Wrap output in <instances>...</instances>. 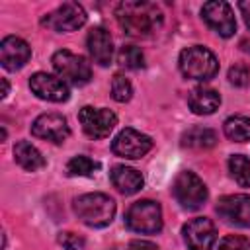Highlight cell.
<instances>
[{
  "mask_svg": "<svg viewBox=\"0 0 250 250\" xmlns=\"http://www.w3.org/2000/svg\"><path fill=\"white\" fill-rule=\"evenodd\" d=\"M115 18L121 29L131 37H148L162 25V12L152 2H121L115 8Z\"/></svg>",
  "mask_w": 250,
  "mask_h": 250,
  "instance_id": "obj_1",
  "label": "cell"
},
{
  "mask_svg": "<svg viewBox=\"0 0 250 250\" xmlns=\"http://www.w3.org/2000/svg\"><path fill=\"white\" fill-rule=\"evenodd\" d=\"M74 213L84 225L102 229L113 221L115 201L105 193H84L74 199Z\"/></svg>",
  "mask_w": 250,
  "mask_h": 250,
  "instance_id": "obj_2",
  "label": "cell"
},
{
  "mask_svg": "<svg viewBox=\"0 0 250 250\" xmlns=\"http://www.w3.org/2000/svg\"><path fill=\"white\" fill-rule=\"evenodd\" d=\"M180 70L186 78L205 82L219 72V61L207 47L193 45L180 53Z\"/></svg>",
  "mask_w": 250,
  "mask_h": 250,
  "instance_id": "obj_3",
  "label": "cell"
},
{
  "mask_svg": "<svg viewBox=\"0 0 250 250\" xmlns=\"http://www.w3.org/2000/svg\"><path fill=\"white\" fill-rule=\"evenodd\" d=\"M125 225L141 234H154L162 229V209L152 199L135 201L125 213Z\"/></svg>",
  "mask_w": 250,
  "mask_h": 250,
  "instance_id": "obj_4",
  "label": "cell"
},
{
  "mask_svg": "<svg viewBox=\"0 0 250 250\" xmlns=\"http://www.w3.org/2000/svg\"><path fill=\"white\" fill-rule=\"evenodd\" d=\"M51 62H53V68L59 74V78H62L64 82H68L72 86H84L92 78L90 62L72 51H66V49L57 51L53 55Z\"/></svg>",
  "mask_w": 250,
  "mask_h": 250,
  "instance_id": "obj_5",
  "label": "cell"
},
{
  "mask_svg": "<svg viewBox=\"0 0 250 250\" xmlns=\"http://www.w3.org/2000/svg\"><path fill=\"white\" fill-rule=\"evenodd\" d=\"M172 191H174L176 201L184 209H189V211L199 209L207 201V188L203 180L195 172H189V170H182L176 176Z\"/></svg>",
  "mask_w": 250,
  "mask_h": 250,
  "instance_id": "obj_6",
  "label": "cell"
},
{
  "mask_svg": "<svg viewBox=\"0 0 250 250\" xmlns=\"http://www.w3.org/2000/svg\"><path fill=\"white\" fill-rule=\"evenodd\" d=\"M78 119H80V125H82L84 133L92 139L107 137L113 131V127L117 125V115L111 109H105V107L84 105L78 111Z\"/></svg>",
  "mask_w": 250,
  "mask_h": 250,
  "instance_id": "obj_7",
  "label": "cell"
},
{
  "mask_svg": "<svg viewBox=\"0 0 250 250\" xmlns=\"http://www.w3.org/2000/svg\"><path fill=\"white\" fill-rule=\"evenodd\" d=\"M84 21H86V12L76 2H64L57 10H53L51 14H47L43 18V25H47L59 33L74 31V29L82 27Z\"/></svg>",
  "mask_w": 250,
  "mask_h": 250,
  "instance_id": "obj_8",
  "label": "cell"
},
{
  "mask_svg": "<svg viewBox=\"0 0 250 250\" xmlns=\"http://www.w3.org/2000/svg\"><path fill=\"white\" fill-rule=\"evenodd\" d=\"M150 148H152L150 137H146V135H143L131 127L119 131L111 143L113 154H117L121 158H129V160H137V158L145 156Z\"/></svg>",
  "mask_w": 250,
  "mask_h": 250,
  "instance_id": "obj_9",
  "label": "cell"
},
{
  "mask_svg": "<svg viewBox=\"0 0 250 250\" xmlns=\"http://www.w3.org/2000/svg\"><path fill=\"white\" fill-rule=\"evenodd\" d=\"M182 234L188 250H211L217 240V229L207 217H195L186 223Z\"/></svg>",
  "mask_w": 250,
  "mask_h": 250,
  "instance_id": "obj_10",
  "label": "cell"
},
{
  "mask_svg": "<svg viewBox=\"0 0 250 250\" xmlns=\"http://www.w3.org/2000/svg\"><path fill=\"white\" fill-rule=\"evenodd\" d=\"M201 16L205 23L213 31H217L221 37H230L236 31V20H234L232 8L223 0L205 2L201 8Z\"/></svg>",
  "mask_w": 250,
  "mask_h": 250,
  "instance_id": "obj_11",
  "label": "cell"
},
{
  "mask_svg": "<svg viewBox=\"0 0 250 250\" xmlns=\"http://www.w3.org/2000/svg\"><path fill=\"white\" fill-rule=\"evenodd\" d=\"M29 88L37 98L47 100V102H55V104L66 102L70 96L66 82L62 78L47 74V72H35L29 78Z\"/></svg>",
  "mask_w": 250,
  "mask_h": 250,
  "instance_id": "obj_12",
  "label": "cell"
},
{
  "mask_svg": "<svg viewBox=\"0 0 250 250\" xmlns=\"http://www.w3.org/2000/svg\"><path fill=\"white\" fill-rule=\"evenodd\" d=\"M217 213L221 219H225L230 225L236 227H250V195L234 193L225 195L217 203Z\"/></svg>",
  "mask_w": 250,
  "mask_h": 250,
  "instance_id": "obj_13",
  "label": "cell"
},
{
  "mask_svg": "<svg viewBox=\"0 0 250 250\" xmlns=\"http://www.w3.org/2000/svg\"><path fill=\"white\" fill-rule=\"evenodd\" d=\"M31 133L37 139H45V141H51V143H62L70 135V129H68V123L62 115L43 113L33 121Z\"/></svg>",
  "mask_w": 250,
  "mask_h": 250,
  "instance_id": "obj_14",
  "label": "cell"
},
{
  "mask_svg": "<svg viewBox=\"0 0 250 250\" xmlns=\"http://www.w3.org/2000/svg\"><path fill=\"white\" fill-rule=\"evenodd\" d=\"M31 57V47L16 35H8L0 43V62L6 70L21 68Z\"/></svg>",
  "mask_w": 250,
  "mask_h": 250,
  "instance_id": "obj_15",
  "label": "cell"
},
{
  "mask_svg": "<svg viewBox=\"0 0 250 250\" xmlns=\"http://www.w3.org/2000/svg\"><path fill=\"white\" fill-rule=\"evenodd\" d=\"M86 45H88V51H90V57H92L94 62H98L100 66H107L111 62V57H113V41H111V35H109L107 29H104V27H92L90 33H88Z\"/></svg>",
  "mask_w": 250,
  "mask_h": 250,
  "instance_id": "obj_16",
  "label": "cell"
},
{
  "mask_svg": "<svg viewBox=\"0 0 250 250\" xmlns=\"http://www.w3.org/2000/svg\"><path fill=\"white\" fill-rule=\"evenodd\" d=\"M109 178H111V184L125 195H131V193H137L145 180H143V174L135 168H129V166H123V164H117L111 168L109 172Z\"/></svg>",
  "mask_w": 250,
  "mask_h": 250,
  "instance_id": "obj_17",
  "label": "cell"
},
{
  "mask_svg": "<svg viewBox=\"0 0 250 250\" xmlns=\"http://www.w3.org/2000/svg\"><path fill=\"white\" fill-rule=\"evenodd\" d=\"M188 104H189V107H191L193 113H197V115H209V113H213V111L219 109L221 96H219L217 90L201 86V88H193L191 90V94L188 98Z\"/></svg>",
  "mask_w": 250,
  "mask_h": 250,
  "instance_id": "obj_18",
  "label": "cell"
},
{
  "mask_svg": "<svg viewBox=\"0 0 250 250\" xmlns=\"http://www.w3.org/2000/svg\"><path fill=\"white\" fill-rule=\"evenodd\" d=\"M14 158L27 172H35V170H41L45 166L43 154L31 143H27V141H18L16 143V146H14Z\"/></svg>",
  "mask_w": 250,
  "mask_h": 250,
  "instance_id": "obj_19",
  "label": "cell"
},
{
  "mask_svg": "<svg viewBox=\"0 0 250 250\" xmlns=\"http://www.w3.org/2000/svg\"><path fill=\"white\" fill-rule=\"evenodd\" d=\"M217 145V133L209 127H191L182 135V146L188 148H211Z\"/></svg>",
  "mask_w": 250,
  "mask_h": 250,
  "instance_id": "obj_20",
  "label": "cell"
},
{
  "mask_svg": "<svg viewBox=\"0 0 250 250\" xmlns=\"http://www.w3.org/2000/svg\"><path fill=\"white\" fill-rule=\"evenodd\" d=\"M225 135L234 143L250 141V117L246 115H232L223 125Z\"/></svg>",
  "mask_w": 250,
  "mask_h": 250,
  "instance_id": "obj_21",
  "label": "cell"
},
{
  "mask_svg": "<svg viewBox=\"0 0 250 250\" xmlns=\"http://www.w3.org/2000/svg\"><path fill=\"white\" fill-rule=\"evenodd\" d=\"M229 170L238 186L242 188L250 186V160L244 154H232L229 158Z\"/></svg>",
  "mask_w": 250,
  "mask_h": 250,
  "instance_id": "obj_22",
  "label": "cell"
},
{
  "mask_svg": "<svg viewBox=\"0 0 250 250\" xmlns=\"http://www.w3.org/2000/svg\"><path fill=\"white\" fill-rule=\"evenodd\" d=\"M117 61H119L121 66L131 68V70H139V68L145 66V55L135 45H123L117 53Z\"/></svg>",
  "mask_w": 250,
  "mask_h": 250,
  "instance_id": "obj_23",
  "label": "cell"
},
{
  "mask_svg": "<svg viewBox=\"0 0 250 250\" xmlns=\"http://www.w3.org/2000/svg\"><path fill=\"white\" fill-rule=\"evenodd\" d=\"M98 168H100V164L96 160H92L90 156H84V154L70 158L68 164H66V172L70 176H90Z\"/></svg>",
  "mask_w": 250,
  "mask_h": 250,
  "instance_id": "obj_24",
  "label": "cell"
},
{
  "mask_svg": "<svg viewBox=\"0 0 250 250\" xmlns=\"http://www.w3.org/2000/svg\"><path fill=\"white\" fill-rule=\"evenodd\" d=\"M111 96L115 102H129L133 96V86L129 78H125L123 74H115L111 80Z\"/></svg>",
  "mask_w": 250,
  "mask_h": 250,
  "instance_id": "obj_25",
  "label": "cell"
},
{
  "mask_svg": "<svg viewBox=\"0 0 250 250\" xmlns=\"http://www.w3.org/2000/svg\"><path fill=\"white\" fill-rule=\"evenodd\" d=\"M219 250H250V240L240 234H227L219 242Z\"/></svg>",
  "mask_w": 250,
  "mask_h": 250,
  "instance_id": "obj_26",
  "label": "cell"
},
{
  "mask_svg": "<svg viewBox=\"0 0 250 250\" xmlns=\"http://www.w3.org/2000/svg\"><path fill=\"white\" fill-rule=\"evenodd\" d=\"M59 244L62 248H66V250H82L86 240L82 236L74 234V232H61L59 234Z\"/></svg>",
  "mask_w": 250,
  "mask_h": 250,
  "instance_id": "obj_27",
  "label": "cell"
},
{
  "mask_svg": "<svg viewBox=\"0 0 250 250\" xmlns=\"http://www.w3.org/2000/svg\"><path fill=\"white\" fill-rule=\"evenodd\" d=\"M229 80L234 86H246L250 82V70L246 66H242V64H236V66H232L229 70Z\"/></svg>",
  "mask_w": 250,
  "mask_h": 250,
  "instance_id": "obj_28",
  "label": "cell"
},
{
  "mask_svg": "<svg viewBox=\"0 0 250 250\" xmlns=\"http://www.w3.org/2000/svg\"><path fill=\"white\" fill-rule=\"evenodd\" d=\"M127 250H160V248L148 240H133Z\"/></svg>",
  "mask_w": 250,
  "mask_h": 250,
  "instance_id": "obj_29",
  "label": "cell"
},
{
  "mask_svg": "<svg viewBox=\"0 0 250 250\" xmlns=\"http://www.w3.org/2000/svg\"><path fill=\"white\" fill-rule=\"evenodd\" d=\"M238 8H240V12H242V16H244L246 25L250 27V0H242V2H238Z\"/></svg>",
  "mask_w": 250,
  "mask_h": 250,
  "instance_id": "obj_30",
  "label": "cell"
},
{
  "mask_svg": "<svg viewBox=\"0 0 250 250\" xmlns=\"http://www.w3.org/2000/svg\"><path fill=\"white\" fill-rule=\"evenodd\" d=\"M0 82H2V94H0V98H6V96H8V90H10L8 80H6V78H0Z\"/></svg>",
  "mask_w": 250,
  "mask_h": 250,
  "instance_id": "obj_31",
  "label": "cell"
},
{
  "mask_svg": "<svg viewBox=\"0 0 250 250\" xmlns=\"http://www.w3.org/2000/svg\"><path fill=\"white\" fill-rule=\"evenodd\" d=\"M240 47H242V51H246V53H250V41H246V39H244V41L240 43Z\"/></svg>",
  "mask_w": 250,
  "mask_h": 250,
  "instance_id": "obj_32",
  "label": "cell"
}]
</instances>
